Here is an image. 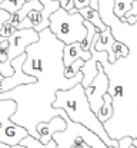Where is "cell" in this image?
Listing matches in <instances>:
<instances>
[{
	"label": "cell",
	"mask_w": 137,
	"mask_h": 148,
	"mask_svg": "<svg viewBox=\"0 0 137 148\" xmlns=\"http://www.w3.org/2000/svg\"><path fill=\"white\" fill-rule=\"evenodd\" d=\"M39 35V40L27 46L23 63V71L36 76L37 81L0 94V99L16 101L17 108L11 115V121L24 127L29 135L34 138H39L36 130L39 122L50 121L63 111V108L53 106L56 92L59 89H70L83 81L82 71L73 78L64 75L63 49L66 43L59 40L49 27L40 30Z\"/></svg>",
	"instance_id": "1"
},
{
	"label": "cell",
	"mask_w": 137,
	"mask_h": 148,
	"mask_svg": "<svg viewBox=\"0 0 137 148\" xmlns=\"http://www.w3.org/2000/svg\"><path fill=\"white\" fill-rule=\"evenodd\" d=\"M53 106L63 108L72 121L80 122L89 130H91L93 132H96L106 143V145L119 147V140H113L107 134L103 122H100L96 112L91 111L84 86L82 85V82L76 84L70 89H59L56 92V101L53 102Z\"/></svg>",
	"instance_id": "2"
},
{
	"label": "cell",
	"mask_w": 137,
	"mask_h": 148,
	"mask_svg": "<svg viewBox=\"0 0 137 148\" xmlns=\"http://www.w3.org/2000/svg\"><path fill=\"white\" fill-rule=\"evenodd\" d=\"M50 26L51 33L61 42L73 43L82 42L87 35V27L84 26V17L77 13H69L63 7H59L54 13L50 14Z\"/></svg>",
	"instance_id": "3"
},
{
	"label": "cell",
	"mask_w": 137,
	"mask_h": 148,
	"mask_svg": "<svg viewBox=\"0 0 137 148\" xmlns=\"http://www.w3.org/2000/svg\"><path fill=\"white\" fill-rule=\"evenodd\" d=\"M114 0H99V12L103 22L110 26L113 36L127 45V48L137 49V22L130 25L127 22L120 20L113 12Z\"/></svg>",
	"instance_id": "4"
},
{
	"label": "cell",
	"mask_w": 137,
	"mask_h": 148,
	"mask_svg": "<svg viewBox=\"0 0 137 148\" xmlns=\"http://www.w3.org/2000/svg\"><path fill=\"white\" fill-rule=\"evenodd\" d=\"M16 101L0 99V144L4 143L11 147L20 144V141L29 135V131L24 127L11 121V115L16 112Z\"/></svg>",
	"instance_id": "5"
},
{
	"label": "cell",
	"mask_w": 137,
	"mask_h": 148,
	"mask_svg": "<svg viewBox=\"0 0 137 148\" xmlns=\"http://www.w3.org/2000/svg\"><path fill=\"white\" fill-rule=\"evenodd\" d=\"M84 91H86L91 111L97 112L104 102V94L109 91V76L104 72L101 62H99V65H97V75L94 76L90 85L87 88H84Z\"/></svg>",
	"instance_id": "6"
},
{
	"label": "cell",
	"mask_w": 137,
	"mask_h": 148,
	"mask_svg": "<svg viewBox=\"0 0 137 148\" xmlns=\"http://www.w3.org/2000/svg\"><path fill=\"white\" fill-rule=\"evenodd\" d=\"M26 60V52L23 55H19L17 58L11 59V66L14 69V73L10 76H3L0 78V94L10 91L19 85H24V84H33L37 81L36 76H32L29 73H26L23 71V63Z\"/></svg>",
	"instance_id": "7"
},
{
	"label": "cell",
	"mask_w": 137,
	"mask_h": 148,
	"mask_svg": "<svg viewBox=\"0 0 137 148\" xmlns=\"http://www.w3.org/2000/svg\"><path fill=\"white\" fill-rule=\"evenodd\" d=\"M40 38L39 32L29 27V29H17L11 36H9V60L23 55L27 46L37 42Z\"/></svg>",
	"instance_id": "8"
},
{
	"label": "cell",
	"mask_w": 137,
	"mask_h": 148,
	"mask_svg": "<svg viewBox=\"0 0 137 148\" xmlns=\"http://www.w3.org/2000/svg\"><path fill=\"white\" fill-rule=\"evenodd\" d=\"M67 127V122L63 116H53L50 121H42L37 124L36 130H37V134H39V140L47 144L51 138H53V134L54 132H59V131H64Z\"/></svg>",
	"instance_id": "9"
},
{
	"label": "cell",
	"mask_w": 137,
	"mask_h": 148,
	"mask_svg": "<svg viewBox=\"0 0 137 148\" xmlns=\"http://www.w3.org/2000/svg\"><path fill=\"white\" fill-rule=\"evenodd\" d=\"M93 39H94V48H96V50H104V52H107L109 62L114 63L117 60L116 59V55H114V50H113V46L116 43V38L113 36L110 26H107L103 32H96V35H94Z\"/></svg>",
	"instance_id": "10"
},
{
	"label": "cell",
	"mask_w": 137,
	"mask_h": 148,
	"mask_svg": "<svg viewBox=\"0 0 137 148\" xmlns=\"http://www.w3.org/2000/svg\"><path fill=\"white\" fill-rule=\"evenodd\" d=\"M90 58H91V52H86V50L82 49L80 42H73V43L64 45V49H63V62H64V66H70L77 59L87 60Z\"/></svg>",
	"instance_id": "11"
},
{
	"label": "cell",
	"mask_w": 137,
	"mask_h": 148,
	"mask_svg": "<svg viewBox=\"0 0 137 148\" xmlns=\"http://www.w3.org/2000/svg\"><path fill=\"white\" fill-rule=\"evenodd\" d=\"M42 9H43V3H42L40 0H29V1H26L17 12L11 13L7 22L17 27V26L22 23V20H23L32 10H42Z\"/></svg>",
	"instance_id": "12"
},
{
	"label": "cell",
	"mask_w": 137,
	"mask_h": 148,
	"mask_svg": "<svg viewBox=\"0 0 137 148\" xmlns=\"http://www.w3.org/2000/svg\"><path fill=\"white\" fill-rule=\"evenodd\" d=\"M79 12H80V14L84 17V20H89L90 23H93L100 32H103V30L107 27V25L103 22V19H101V16H100L99 9H93L91 6H87V7L80 9Z\"/></svg>",
	"instance_id": "13"
},
{
	"label": "cell",
	"mask_w": 137,
	"mask_h": 148,
	"mask_svg": "<svg viewBox=\"0 0 137 148\" xmlns=\"http://www.w3.org/2000/svg\"><path fill=\"white\" fill-rule=\"evenodd\" d=\"M113 112H114V108H113V98H111V95H110L109 92H106V94H104V102H103L101 108L96 112V115H97L99 121L104 124L106 121H109V119L113 116Z\"/></svg>",
	"instance_id": "14"
},
{
	"label": "cell",
	"mask_w": 137,
	"mask_h": 148,
	"mask_svg": "<svg viewBox=\"0 0 137 148\" xmlns=\"http://www.w3.org/2000/svg\"><path fill=\"white\" fill-rule=\"evenodd\" d=\"M134 0H114V6H113V12L114 14L120 19V20H126V14L127 12L133 7Z\"/></svg>",
	"instance_id": "15"
},
{
	"label": "cell",
	"mask_w": 137,
	"mask_h": 148,
	"mask_svg": "<svg viewBox=\"0 0 137 148\" xmlns=\"http://www.w3.org/2000/svg\"><path fill=\"white\" fill-rule=\"evenodd\" d=\"M20 143L24 144L27 148H56V145H57L53 138H51L47 144H43L39 138H34V137H32V135H27V137L23 138Z\"/></svg>",
	"instance_id": "16"
},
{
	"label": "cell",
	"mask_w": 137,
	"mask_h": 148,
	"mask_svg": "<svg viewBox=\"0 0 137 148\" xmlns=\"http://www.w3.org/2000/svg\"><path fill=\"white\" fill-rule=\"evenodd\" d=\"M24 3H26V0H4L0 4V9H4V10H7L11 14V13L17 12Z\"/></svg>",
	"instance_id": "17"
},
{
	"label": "cell",
	"mask_w": 137,
	"mask_h": 148,
	"mask_svg": "<svg viewBox=\"0 0 137 148\" xmlns=\"http://www.w3.org/2000/svg\"><path fill=\"white\" fill-rule=\"evenodd\" d=\"M83 65H84V60H83V59H77V60H74L70 66H66V68H64V75H66L67 78H73V76H76V75L80 72V69H82Z\"/></svg>",
	"instance_id": "18"
},
{
	"label": "cell",
	"mask_w": 137,
	"mask_h": 148,
	"mask_svg": "<svg viewBox=\"0 0 137 148\" xmlns=\"http://www.w3.org/2000/svg\"><path fill=\"white\" fill-rule=\"evenodd\" d=\"M16 30H17V27L13 26L11 23H9V22L6 20V22L3 23V26L0 27V36H3V38H9V36H11Z\"/></svg>",
	"instance_id": "19"
},
{
	"label": "cell",
	"mask_w": 137,
	"mask_h": 148,
	"mask_svg": "<svg viewBox=\"0 0 137 148\" xmlns=\"http://www.w3.org/2000/svg\"><path fill=\"white\" fill-rule=\"evenodd\" d=\"M9 60V38L0 42V62Z\"/></svg>",
	"instance_id": "20"
},
{
	"label": "cell",
	"mask_w": 137,
	"mask_h": 148,
	"mask_svg": "<svg viewBox=\"0 0 137 148\" xmlns=\"http://www.w3.org/2000/svg\"><path fill=\"white\" fill-rule=\"evenodd\" d=\"M132 144H133V137H130V135L121 137L119 140V148H130Z\"/></svg>",
	"instance_id": "21"
},
{
	"label": "cell",
	"mask_w": 137,
	"mask_h": 148,
	"mask_svg": "<svg viewBox=\"0 0 137 148\" xmlns=\"http://www.w3.org/2000/svg\"><path fill=\"white\" fill-rule=\"evenodd\" d=\"M59 1H60V7H63L67 12L74 7V0H59Z\"/></svg>",
	"instance_id": "22"
},
{
	"label": "cell",
	"mask_w": 137,
	"mask_h": 148,
	"mask_svg": "<svg viewBox=\"0 0 137 148\" xmlns=\"http://www.w3.org/2000/svg\"><path fill=\"white\" fill-rule=\"evenodd\" d=\"M9 17H10V13L7 10H4V9H0V27L3 26V23L6 20H9Z\"/></svg>",
	"instance_id": "23"
},
{
	"label": "cell",
	"mask_w": 137,
	"mask_h": 148,
	"mask_svg": "<svg viewBox=\"0 0 137 148\" xmlns=\"http://www.w3.org/2000/svg\"><path fill=\"white\" fill-rule=\"evenodd\" d=\"M87 6H90V0H74V7H77L79 10Z\"/></svg>",
	"instance_id": "24"
},
{
	"label": "cell",
	"mask_w": 137,
	"mask_h": 148,
	"mask_svg": "<svg viewBox=\"0 0 137 148\" xmlns=\"http://www.w3.org/2000/svg\"><path fill=\"white\" fill-rule=\"evenodd\" d=\"M70 148H91V147L87 144V143H86V141L79 140V141H76V143H74V144H73Z\"/></svg>",
	"instance_id": "25"
},
{
	"label": "cell",
	"mask_w": 137,
	"mask_h": 148,
	"mask_svg": "<svg viewBox=\"0 0 137 148\" xmlns=\"http://www.w3.org/2000/svg\"><path fill=\"white\" fill-rule=\"evenodd\" d=\"M134 14H137V1L136 3H133V7L127 12V14H126V17H129V16H134Z\"/></svg>",
	"instance_id": "26"
},
{
	"label": "cell",
	"mask_w": 137,
	"mask_h": 148,
	"mask_svg": "<svg viewBox=\"0 0 137 148\" xmlns=\"http://www.w3.org/2000/svg\"><path fill=\"white\" fill-rule=\"evenodd\" d=\"M90 6L93 9H99V0H90Z\"/></svg>",
	"instance_id": "27"
},
{
	"label": "cell",
	"mask_w": 137,
	"mask_h": 148,
	"mask_svg": "<svg viewBox=\"0 0 137 148\" xmlns=\"http://www.w3.org/2000/svg\"><path fill=\"white\" fill-rule=\"evenodd\" d=\"M10 148H27V147H26L24 144H22V143H20V144H16V145H11V147H10Z\"/></svg>",
	"instance_id": "28"
},
{
	"label": "cell",
	"mask_w": 137,
	"mask_h": 148,
	"mask_svg": "<svg viewBox=\"0 0 137 148\" xmlns=\"http://www.w3.org/2000/svg\"><path fill=\"white\" fill-rule=\"evenodd\" d=\"M0 148H10V145H7V144L1 143V144H0Z\"/></svg>",
	"instance_id": "29"
},
{
	"label": "cell",
	"mask_w": 137,
	"mask_h": 148,
	"mask_svg": "<svg viewBox=\"0 0 137 148\" xmlns=\"http://www.w3.org/2000/svg\"><path fill=\"white\" fill-rule=\"evenodd\" d=\"M133 145L137 147V138H133Z\"/></svg>",
	"instance_id": "30"
},
{
	"label": "cell",
	"mask_w": 137,
	"mask_h": 148,
	"mask_svg": "<svg viewBox=\"0 0 137 148\" xmlns=\"http://www.w3.org/2000/svg\"><path fill=\"white\" fill-rule=\"evenodd\" d=\"M107 148H119V147H113V145H107Z\"/></svg>",
	"instance_id": "31"
},
{
	"label": "cell",
	"mask_w": 137,
	"mask_h": 148,
	"mask_svg": "<svg viewBox=\"0 0 137 148\" xmlns=\"http://www.w3.org/2000/svg\"><path fill=\"white\" fill-rule=\"evenodd\" d=\"M56 148H63V147H59V145H56Z\"/></svg>",
	"instance_id": "32"
},
{
	"label": "cell",
	"mask_w": 137,
	"mask_h": 148,
	"mask_svg": "<svg viewBox=\"0 0 137 148\" xmlns=\"http://www.w3.org/2000/svg\"><path fill=\"white\" fill-rule=\"evenodd\" d=\"M134 17H136V20H137V14H134Z\"/></svg>",
	"instance_id": "33"
},
{
	"label": "cell",
	"mask_w": 137,
	"mask_h": 148,
	"mask_svg": "<svg viewBox=\"0 0 137 148\" xmlns=\"http://www.w3.org/2000/svg\"><path fill=\"white\" fill-rule=\"evenodd\" d=\"M0 78H3V75H1V73H0Z\"/></svg>",
	"instance_id": "34"
},
{
	"label": "cell",
	"mask_w": 137,
	"mask_h": 148,
	"mask_svg": "<svg viewBox=\"0 0 137 148\" xmlns=\"http://www.w3.org/2000/svg\"><path fill=\"white\" fill-rule=\"evenodd\" d=\"M136 1H137V0H134V3H136Z\"/></svg>",
	"instance_id": "35"
},
{
	"label": "cell",
	"mask_w": 137,
	"mask_h": 148,
	"mask_svg": "<svg viewBox=\"0 0 137 148\" xmlns=\"http://www.w3.org/2000/svg\"><path fill=\"white\" fill-rule=\"evenodd\" d=\"M26 1H29V0H26Z\"/></svg>",
	"instance_id": "36"
}]
</instances>
